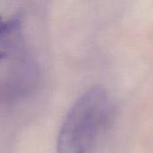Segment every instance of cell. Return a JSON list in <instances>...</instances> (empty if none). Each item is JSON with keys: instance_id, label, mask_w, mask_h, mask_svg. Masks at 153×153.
<instances>
[{"instance_id": "6da1fadb", "label": "cell", "mask_w": 153, "mask_h": 153, "mask_svg": "<svg viewBox=\"0 0 153 153\" xmlns=\"http://www.w3.org/2000/svg\"><path fill=\"white\" fill-rule=\"evenodd\" d=\"M108 91L92 86L73 103L59 128L56 153H96L101 136L114 115Z\"/></svg>"}, {"instance_id": "7a4b0ae2", "label": "cell", "mask_w": 153, "mask_h": 153, "mask_svg": "<svg viewBox=\"0 0 153 153\" xmlns=\"http://www.w3.org/2000/svg\"><path fill=\"white\" fill-rule=\"evenodd\" d=\"M0 60L2 95L7 102L30 93L37 84L38 65L28 46L18 14L1 20Z\"/></svg>"}]
</instances>
